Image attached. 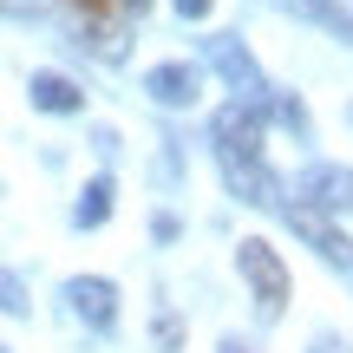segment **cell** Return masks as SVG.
<instances>
[{"instance_id": "obj_1", "label": "cell", "mask_w": 353, "mask_h": 353, "mask_svg": "<svg viewBox=\"0 0 353 353\" xmlns=\"http://www.w3.org/2000/svg\"><path fill=\"white\" fill-rule=\"evenodd\" d=\"M236 262H242V275H249V288H255V307L275 321L281 301H288V268H281V255L268 249L262 236H249V242L236 249Z\"/></svg>"}, {"instance_id": "obj_2", "label": "cell", "mask_w": 353, "mask_h": 353, "mask_svg": "<svg viewBox=\"0 0 353 353\" xmlns=\"http://www.w3.org/2000/svg\"><path fill=\"white\" fill-rule=\"evenodd\" d=\"M216 157H242V164H255V157H262V112H255V105H223V112H216Z\"/></svg>"}, {"instance_id": "obj_3", "label": "cell", "mask_w": 353, "mask_h": 353, "mask_svg": "<svg viewBox=\"0 0 353 353\" xmlns=\"http://www.w3.org/2000/svg\"><path fill=\"white\" fill-rule=\"evenodd\" d=\"M65 307H72L85 327H112V321H118V288L99 281V275H72V281H65Z\"/></svg>"}, {"instance_id": "obj_4", "label": "cell", "mask_w": 353, "mask_h": 353, "mask_svg": "<svg viewBox=\"0 0 353 353\" xmlns=\"http://www.w3.org/2000/svg\"><path fill=\"white\" fill-rule=\"evenodd\" d=\"M301 196H307V210H353V170L314 164L301 176Z\"/></svg>"}, {"instance_id": "obj_5", "label": "cell", "mask_w": 353, "mask_h": 353, "mask_svg": "<svg viewBox=\"0 0 353 353\" xmlns=\"http://www.w3.org/2000/svg\"><path fill=\"white\" fill-rule=\"evenodd\" d=\"M144 92H151L157 105H196V92H203V72L196 65H151V72H144Z\"/></svg>"}, {"instance_id": "obj_6", "label": "cell", "mask_w": 353, "mask_h": 353, "mask_svg": "<svg viewBox=\"0 0 353 353\" xmlns=\"http://www.w3.org/2000/svg\"><path fill=\"white\" fill-rule=\"evenodd\" d=\"M223 164V176H229V190H236L242 203H255V210H275V196H281V183L268 176L262 164H242V157H216Z\"/></svg>"}, {"instance_id": "obj_7", "label": "cell", "mask_w": 353, "mask_h": 353, "mask_svg": "<svg viewBox=\"0 0 353 353\" xmlns=\"http://www.w3.org/2000/svg\"><path fill=\"white\" fill-rule=\"evenodd\" d=\"M210 59H216V72H223L229 85L242 92V105H249V92H262V72H255V59H249V52H242L229 33H216V39H210Z\"/></svg>"}, {"instance_id": "obj_8", "label": "cell", "mask_w": 353, "mask_h": 353, "mask_svg": "<svg viewBox=\"0 0 353 353\" xmlns=\"http://www.w3.org/2000/svg\"><path fill=\"white\" fill-rule=\"evenodd\" d=\"M288 223H294V236H307L321 255H334V262H347V255H353V242H347V236H341V229H334L321 210H307V203H294V210H288Z\"/></svg>"}, {"instance_id": "obj_9", "label": "cell", "mask_w": 353, "mask_h": 353, "mask_svg": "<svg viewBox=\"0 0 353 353\" xmlns=\"http://www.w3.org/2000/svg\"><path fill=\"white\" fill-rule=\"evenodd\" d=\"M26 92H33L39 112H79V105H85V92H79L65 72H33V85H26Z\"/></svg>"}, {"instance_id": "obj_10", "label": "cell", "mask_w": 353, "mask_h": 353, "mask_svg": "<svg viewBox=\"0 0 353 353\" xmlns=\"http://www.w3.org/2000/svg\"><path fill=\"white\" fill-rule=\"evenodd\" d=\"M105 216H112V176H92L85 196H79V210H72V223L79 229H99Z\"/></svg>"}, {"instance_id": "obj_11", "label": "cell", "mask_w": 353, "mask_h": 353, "mask_svg": "<svg viewBox=\"0 0 353 353\" xmlns=\"http://www.w3.org/2000/svg\"><path fill=\"white\" fill-rule=\"evenodd\" d=\"M0 314H26V288L13 268H0Z\"/></svg>"}, {"instance_id": "obj_12", "label": "cell", "mask_w": 353, "mask_h": 353, "mask_svg": "<svg viewBox=\"0 0 353 353\" xmlns=\"http://www.w3.org/2000/svg\"><path fill=\"white\" fill-rule=\"evenodd\" d=\"M275 118L294 131V138H307V112H301V99H288V92H281V99H275Z\"/></svg>"}, {"instance_id": "obj_13", "label": "cell", "mask_w": 353, "mask_h": 353, "mask_svg": "<svg viewBox=\"0 0 353 353\" xmlns=\"http://www.w3.org/2000/svg\"><path fill=\"white\" fill-rule=\"evenodd\" d=\"M176 13L183 20H210V0H176Z\"/></svg>"}, {"instance_id": "obj_14", "label": "cell", "mask_w": 353, "mask_h": 353, "mask_svg": "<svg viewBox=\"0 0 353 353\" xmlns=\"http://www.w3.org/2000/svg\"><path fill=\"white\" fill-rule=\"evenodd\" d=\"M0 13H39V0H0Z\"/></svg>"}, {"instance_id": "obj_15", "label": "cell", "mask_w": 353, "mask_h": 353, "mask_svg": "<svg viewBox=\"0 0 353 353\" xmlns=\"http://www.w3.org/2000/svg\"><path fill=\"white\" fill-rule=\"evenodd\" d=\"M125 7H131V13H144V7H151V0H125Z\"/></svg>"}, {"instance_id": "obj_16", "label": "cell", "mask_w": 353, "mask_h": 353, "mask_svg": "<svg viewBox=\"0 0 353 353\" xmlns=\"http://www.w3.org/2000/svg\"><path fill=\"white\" fill-rule=\"evenodd\" d=\"M79 7H92V13H99V7H105V0H79Z\"/></svg>"}, {"instance_id": "obj_17", "label": "cell", "mask_w": 353, "mask_h": 353, "mask_svg": "<svg viewBox=\"0 0 353 353\" xmlns=\"http://www.w3.org/2000/svg\"><path fill=\"white\" fill-rule=\"evenodd\" d=\"M223 353H242V347H223Z\"/></svg>"}, {"instance_id": "obj_18", "label": "cell", "mask_w": 353, "mask_h": 353, "mask_svg": "<svg viewBox=\"0 0 353 353\" xmlns=\"http://www.w3.org/2000/svg\"><path fill=\"white\" fill-rule=\"evenodd\" d=\"M0 353H7V347H0Z\"/></svg>"}]
</instances>
